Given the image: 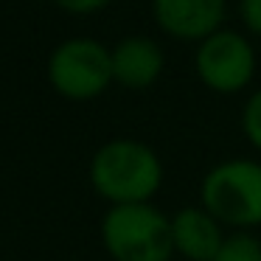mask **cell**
<instances>
[{"label": "cell", "mask_w": 261, "mask_h": 261, "mask_svg": "<svg viewBox=\"0 0 261 261\" xmlns=\"http://www.w3.org/2000/svg\"><path fill=\"white\" fill-rule=\"evenodd\" d=\"M90 186L110 205L152 202L163 188L166 169L160 154L135 138H113L90 158Z\"/></svg>", "instance_id": "6da1fadb"}, {"label": "cell", "mask_w": 261, "mask_h": 261, "mask_svg": "<svg viewBox=\"0 0 261 261\" xmlns=\"http://www.w3.org/2000/svg\"><path fill=\"white\" fill-rule=\"evenodd\" d=\"M101 244L113 261H171V216L154 202L110 205L101 216Z\"/></svg>", "instance_id": "7a4b0ae2"}, {"label": "cell", "mask_w": 261, "mask_h": 261, "mask_svg": "<svg viewBox=\"0 0 261 261\" xmlns=\"http://www.w3.org/2000/svg\"><path fill=\"white\" fill-rule=\"evenodd\" d=\"M199 202L227 230L261 227V160L225 158L205 171L199 182Z\"/></svg>", "instance_id": "3957f363"}, {"label": "cell", "mask_w": 261, "mask_h": 261, "mask_svg": "<svg viewBox=\"0 0 261 261\" xmlns=\"http://www.w3.org/2000/svg\"><path fill=\"white\" fill-rule=\"evenodd\" d=\"M255 70L258 57L247 31L222 25L194 45V73L199 85L216 96L244 93L253 85Z\"/></svg>", "instance_id": "277c9868"}, {"label": "cell", "mask_w": 261, "mask_h": 261, "mask_svg": "<svg viewBox=\"0 0 261 261\" xmlns=\"http://www.w3.org/2000/svg\"><path fill=\"white\" fill-rule=\"evenodd\" d=\"M48 82L68 101H93L113 85V51L93 37H70L48 57Z\"/></svg>", "instance_id": "5b68a950"}, {"label": "cell", "mask_w": 261, "mask_h": 261, "mask_svg": "<svg viewBox=\"0 0 261 261\" xmlns=\"http://www.w3.org/2000/svg\"><path fill=\"white\" fill-rule=\"evenodd\" d=\"M227 0H152V20L177 42L205 40L225 25Z\"/></svg>", "instance_id": "8992f818"}, {"label": "cell", "mask_w": 261, "mask_h": 261, "mask_svg": "<svg viewBox=\"0 0 261 261\" xmlns=\"http://www.w3.org/2000/svg\"><path fill=\"white\" fill-rule=\"evenodd\" d=\"M110 51H113V79L115 85L126 87V90H149L163 76L166 51L152 37H124Z\"/></svg>", "instance_id": "52a82bcc"}, {"label": "cell", "mask_w": 261, "mask_h": 261, "mask_svg": "<svg viewBox=\"0 0 261 261\" xmlns=\"http://www.w3.org/2000/svg\"><path fill=\"white\" fill-rule=\"evenodd\" d=\"M225 225L202 202L186 205L171 214V242L174 255L186 261H211L225 242Z\"/></svg>", "instance_id": "ba28073f"}, {"label": "cell", "mask_w": 261, "mask_h": 261, "mask_svg": "<svg viewBox=\"0 0 261 261\" xmlns=\"http://www.w3.org/2000/svg\"><path fill=\"white\" fill-rule=\"evenodd\" d=\"M211 261H261V236L255 230H230Z\"/></svg>", "instance_id": "9c48e42d"}, {"label": "cell", "mask_w": 261, "mask_h": 261, "mask_svg": "<svg viewBox=\"0 0 261 261\" xmlns=\"http://www.w3.org/2000/svg\"><path fill=\"white\" fill-rule=\"evenodd\" d=\"M239 126L242 135L255 152L261 154V87H255L242 104V115H239Z\"/></svg>", "instance_id": "30bf717a"}, {"label": "cell", "mask_w": 261, "mask_h": 261, "mask_svg": "<svg viewBox=\"0 0 261 261\" xmlns=\"http://www.w3.org/2000/svg\"><path fill=\"white\" fill-rule=\"evenodd\" d=\"M236 14L242 29L250 37L261 40V0H236Z\"/></svg>", "instance_id": "8fae6325"}, {"label": "cell", "mask_w": 261, "mask_h": 261, "mask_svg": "<svg viewBox=\"0 0 261 261\" xmlns=\"http://www.w3.org/2000/svg\"><path fill=\"white\" fill-rule=\"evenodd\" d=\"M57 9H62V12L68 14H79V17H85V14H96L101 12V9H107L113 0H51Z\"/></svg>", "instance_id": "7c38bea8"}]
</instances>
